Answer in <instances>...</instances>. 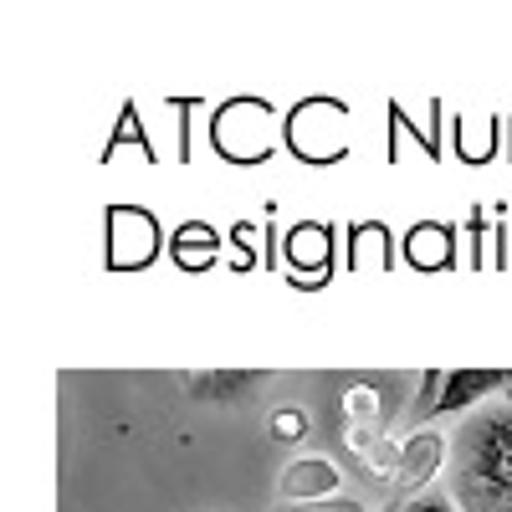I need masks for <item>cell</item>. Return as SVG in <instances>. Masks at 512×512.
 Masks as SVG:
<instances>
[{"mask_svg":"<svg viewBox=\"0 0 512 512\" xmlns=\"http://www.w3.org/2000/svg\"><path fill=\"white\" fill-rule=\"evenodd\" d=\"M251 379H262V374H190L195 395H226L221 384H251Z\"/></svg>","mask_w":512,"mask_h":512,"instance_id":"cell-12","label":"cell"},{"mask_svg":"<svg viewBox=\"0 0 512 512\" xmlns=\"http://www.w3.org/2000/svg\"><path fill=\"white\" fill-rule=\"evenodd\" d=\"M384 512H405V507H395V502H390V507H384Z\"/></svg>","mask_w":512,"mask_h":512,"instance_id":"cell-15","label":"cell"},{"mask_svg":"<svg viewBox=\"0 0 512 512\" xmlns=\"http://www.w3.org/2000/svg\"><path fill=\"white\" fill-rule=\"evenodd\" d=\"M318 512H359L354 502H338V507H318Z\"/></svg>","mask_w":512,"mask_h":512,"instance_id":"cell-14","label":"cell"},{"mask_svg":"<svg viewBox=\"0 0 512 512\" xmlns=\"http://www.w3.org/2000/svg\"><path fill=\"white\" fill-rule=\"evenodd\" d=\"M405 512H456V507H451V497H420V502H410Z\"/></svg>","mask_w":512,"mask_h":512,"instance_id":"cell-13","label":"cell"},{"mask_svg":"<svg viewBox=\"0 0 512 512\" xmlns=\"http://www.w3.org/2000/svg\"><path fill=\"white\" fill-rule=\"evenodd\" d=\"M287 267L303 272V282H318L333 267V231H323L318 221H303L287 231Z\"/></svg>","mask_w":512,"mask_h":512,"instance_id":"cell-3","label":"cell"},{"mask_svg":"<svg viewBox=\"0 0 512 512\" xmlns=\"http://www.w3.org/2000/svg\"><path fill=\"white\" fill-rule=\"evenodd\" d=\"M405 256H410V267H420V272H441V267H451L456 241H451V231L441 221H425V226H415L405 236Z\"/></svg>","mask_w":512,"mask_h":512,"instance_id":"cell-6","label":"cell"},{"mask_svg":"<svg viewBox=\"0 0 512 512\" xmlns=\"http://www.w3.org/2000/svg\"><path fill=\"white\" fill-rule=\"evenodd\" d=\"M272 436H277V441H303V436H308L303 410H277V415H272Z\"/></svg>","mask_w":512,"mask_h":512,"instance_id":"cell-11","label":"cell"},{"mask_svg":"<svg viewBox=\"0 0 512 512\" xmlns=\"http://www.w3.org/2000/svg\"><path fill=\"white\" fill-rule=\"evenodd\" d=\"M441 456H446V441L436 436V431H420V436H410L405 441V451H400V487H425L436 472H441Z\"/></svg>","mask_w":512,"mask_h":512,"instance_id":"cell-5","label":"cell"},{"mask_svg":"<svg viewBox=\"0 0 512 512\" xmlns=\"http://www.w3.org/2000/svg\"><path fill=\"white\" fill-rule=\"evenodd\" d=\"M374 246V256H379V267H390V236H384V226L379 221H369V226H354V267L364 262V251Z\"/></svg>","mask_w":512,"mask_h":512,"instance_id":"cell-10","label":"cell"},{"mask_svg":"<svg viewBox=\"0 0 512 512\" xmlns=\"http://www.w3.org/2000/svg\"><path fill=\"white\" fill-rule=\"evenodd\" d=\"M169 251H175V262H180L185 272H205V267H210V256H216V231H205L200 221H190L185 231H175Z\"/></svg>","mask_w":512,"mask_h":512,"instance_id":"cell-8","label":"cell"},{"mask_svg":"<svg viewBox=\"0 0 512 512\" xmlns=\"http://www.w3.org/2000/svg\"><path fill=\"white\" fill-rule=\"evenodd\" d=\"M159 251V231L144 210H108V262L113 267H144Z\"/></svg>","mask_w":512,"mask_h":512,"instance_id":"cell-2","label":"cell"},{"mask_svg":"<svg viewBox=\"0 0 512 512\" xmlns=\"http://www.w3.org/2000/svg\"><path fill=\"white\" fill-rule=\"evenodd\" d=\"M344 420H349V431H379V390L349 384L344 390Z\"/></svg>","mask_w":512,"mask_h":512,"instance_id":"cell-9","label":"cell"},{"mask_svg":"<svg viewBox=\"0 0 512 512\" xmlns=\"http://www.w3.org/2000/svg\"><path fill=\"white\" fill-rule=\"evenodd\" d=\"M507 379H512V369H451V374L431 369V374H425V395L415 400L410 415L420 420L431 410H461V405L482 400L487 390H497V384H507Z\"/></svg>","mask_w":512,"mask_h":512,"instance_id":"cell-1","label":"cell"},{"mask_svg":"<svg viewBox=\"0 0 512 512\" xmlns=\"http://www.w3.org/2000/svg\"><path fill=\"white\" fill-rule=\"evenodd\" d=\"M349 441H354V451L369 461L374 477H400V451H405V446H395L384 431H349Z\"/></svg>","mask_w":512,"mask_h":512,"instance_id":"cell-7","label":"cell"},{"mask_svg":"<svg viewBox=\"0 0 512 512\" xmlns=\"http://www.w3.org/2000/svg\"><path fill=\"white\" fill-rule=\"evenodd\" d=\"M277 492H282L287 502H318V497H333V492H338V466H333L328 456H303V461H292L287 472H282Z\"/></svg>","mask_w":512,"mask_h":512,"instance_id":"cell-4","label":"cell"}]
</instances>
